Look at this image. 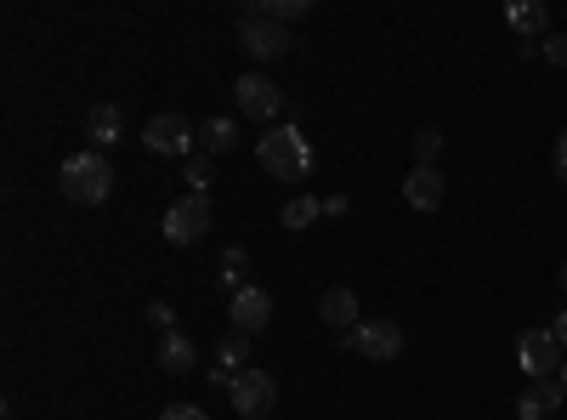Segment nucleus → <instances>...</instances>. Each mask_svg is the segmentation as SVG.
<instances>
[{"instance_id": "6e6552de", "label": "nucleus", "mask_w": 567, "mask_h": 420, "mask_svg": "<svg viewBox=\"0 0 567 420\" xmlns=\"http://www.w3.org/2000/svg\"><path fill=\"white\" fill-rule=\"evenodd\" d=\"M239 45H245V52L256 58V63H272V58H284V52H290V29H284V23H267V18H239Z\"/></svg>"}, {"instance_id": "dca6fc26", "label": "nucleus", "mask_w": 567, "mask_h": 420, "mask_svg": "<svg viewBox=\"0 0 567 420\" xmlns=\"http://www.w3.org/2000/svg\"><path fill=\"white\" fill-rule=\"evenodd\" d=\"M505 23L534 45V34H545V29H550V12L539 7V0H511V7H505Z\"/></svg>"}, {"instance_id": "a211bd4d", "label": "nucleus", "mask_w": 567, "mask_h": 420, "mask_svg": "<svg viewBox=\"0 0 567 420\" xmlns=\"http://www.w3.org/2000/svg\"><path fill=\"white\" fill-rule=\"evenodd\" d=\"M199 148L216 160V154H233V148H239V125H233V120H205L199 125Z\"/></svg>"}, {"instance_id": "aec40b11", "label": "nucleus", "mask_w": 567, "mask_h": 420, "mask_svg": "<svg viewBox=\"0 0 567 420\" xmlns=\"http://www.w3.org/2000/svg\"><path fill=\"white\" fill-rule=\"evenodd\" d=\"M245 12L267 18V23H290V18H307V0H250Z\"/></svg>"}, {"instance_id": "2eb2a0df", "label": "nucleus", "mask_w": 567, "mask_h": 420, "mask_svg": "<svg viewBox=\"0 0 567 420\" xmlns=\"http://www.w3.org/2000/svg\"><path fill=\"white\" fill-rule=\"evenodd\" d=\"M318 318L329 324V330H358V296L347 290V285H336V290H323V301H318Z\"/></svg>"}, {"instance_id": "5701e85b", "label": "nucleus", "mask_w": 567, "mask_h": 420, "mask_svg": "<svg viewBox=\"0 0 567 420\" xmlns=\"http://www.w3.org/2000/svg\"><path fill=\"white\" fill-rule=\"evenodd\" d=\"M437 154H443V131L437 125H420L414 131V165H437Z\"/></svg>"}, {"instance_id": "412c9836", "label": "nucleus", "mask_w": 567, "mask_h": 420, "mask_svg": "<svg viewBox=\"0 0 567 420\" xmlns=\"http://www.w3.org/2000/svg\"><path fill=\"white\" fill-rule=\"evenodd\" d=\"M216 278H221L227 290H245V278H250V256H245L239 245H233V250H221V267H216Z\"/></svg>"}, {"instance_id": "20e7f679", "label": "nucleus", "mask_w": 567, "mask_h": 420, "mask_svg": "<svg viewBox=\"0 0 567 420\" xmlns=\"http://www.w3.org/2000/svg\"><path fill=\"white\" fill-rule=\"evenodd\" d=\"M227 398H233V409H239L245 420H267V414L278 409V381L267 376V369H256V363H250L245 376L227 387Z\"/></svg>"}, {"instance_id": "b1692460", "label": "nucleus", "mask_w": 567, "mask_h": 420, "mask_svg": "<svg viewBox=\"0 0 567 420\" xmlns=\"http://www.w3.org/2000/svg\"><path fill=\"white\" fill-rule=\"evenodd\" d=\"M539 52H545L556 69H567V34H545V40H539Z\"/></svg>"}, {"instance_id": "cd10ccee", "label": "nucleus", "mask_w": 567, "mask_h": 420, "mask_svg": "<svg viewBox=\"0 0 567 420\" xmlns=\"http://www.w3.org/2000/svg\"><path fill=\"white\" fill-rule=\"evenodd\" d=\"M323 216H347V194H329L323 199Z\"/></svg>"}, {"instance_id": "7ed1b4c3", "label": "nucleus", "mask_w": 567, "mask_h": 420, "mask_svg": "<svg viewBox=\"0 0 567 420\" xmlns=\"http://www.w3.org/2000/svg\"><path fill=\"white\" fill-rule=\"evenodd\" d=\"M210 222H216L210 194H182V199H171V211H165V239H171L176 250H187V245H199L205 233H210Z\"/></svg>"}, {"instance_id": "f257e3e1", "label": "nucleus", "mask_w": 567, "mask_h": 420, "mask_svg": "<svg viewBox=\"0 0 567 420\" xmlns=\"http://www.w3.org/2000/svg\"><path fill=\"white\" fill-rule=\"evenodd\" d=\"M312 165H318V154H312V143H307L301 125H272V131L261 136V171H267V176H278V182H307Z\"/></svg>"}, {"instance_id": "9b49d317", "label": "nucleus", "mask_w": 567, "mask_h": 420, "mask_svg": "<svg viewBox=\"0 0 567 420\" xmlns=\"http://www.w3.org/2000/svg\"><path fill=\"white\" fill-rule=\"evenodd\" d=\"M403 199H409L414 211H437V205H443V171H437V165H414L409 182H403Z\"/></svg>"}, {"instance_id": "bb28decb", "label": "nucleus", "mask_w": 567, "mask_h": 420, "mask_svg": "<svg viewBox=\"0 0 567 420\" xmlns=\"http://www.w3.org/2000/svg\"><path fill=\"white\" fill-rule=\"evenodd\" d=\"M550 165H556V182H567V131L556 136V160Z\"/></svg>"}, {"instance_id": "4468645a", "label": "nucleus", "mask_w": 567, "mask_h": 420, "mask_svg": "<svg viewBox=\"0 0 567 420\" xmlns=\"http://www.w3.org/2000/svg\"><path fill=\"white\" fill-rule=\"evenodd\" d=\"M85 136H91V148H97V154H109V148L120 143V136H125L120 109H114V103H97V109L85 114Z\"/></svg>"}, {"instance_id": "4be33fe9", "label": "nucleus", "mask_w": 567, "mask_h": 420, "mask_svg": "<svg viewBox=\"0 0 567 420\" xmlns=\"http://www.w3.org/2000/svg\"><path fill=\"white\" fill-rule=\"evenodd\" d=\"M182 182H187V194H205L210 182H216V160L210 154H194V160L182 165Z\"/></svg>"}, {"instance_id": "a878e982", "label": "nucleus", "mask_w": 567, "mask_h": 420, "mask_svg": "<svg viewBox=\"0 0 567 420\" xmlns=\"http://www.w3.org/2000/svg\"><path fill=\"white\" fill-rule=\"evenodd\" d=\"M159 420H210V414H205V409H194V403H171Z\"/></svg>"}, {"instance_id": "0eeeda50", "label": "nucleus", "mask_w": 567, "mask_h": 420, "mask_svg": "<svg viewBox=\"0 0 567 420\" xmlns=\"http://www.w3.org/2000/svg\"><path fill=\"white\" fill-rule=\"evenodd\" d=\"M233 98H239V114H245V120H256V125H267V120H278V114H284V91H278L267 74H239Z\"/></svg>"}, {"instance_id": "393cba45", "label": "nucleus", "mask_w": 567, "mask_h": 420, "mask_svg": "<svg viewBox=\"0 0 567 420\" xmlns=\"http://www.w3.org/2000/svg\"><path fill=\"white\" fill-rule=\"evenodd\" d=\"M148 324H154L159 336H171V330H176V313H171V301H154V307H148Z\"/></svg>"}, {"instance_id": "39448f33", "label": "nucleus", "mask_w": 567, "mask_h": 420, "mask_svg": "<svg viewBox=\"0 0 567 420\" xmlns=\"http://www.w3.org/2000/svg\"><path fill=\"white\" fill-rule=\"evenodd\" d=\"M194 143H199V131L187 125L182 114H154L148 125H142V148H148V154H182V160H194Z\"/></svg>"}, {"instance_id": "f03ea898", "label": "nucleus", "mask_w": 567, "mask_h": 420, "mask_svg": "<svg viewBox=\"0 0 567 420\" xmlns=\"http://www.w3.org/2000/svg\"><path fill=\"white\" fill-rule=\"evenodd\" d=\"M58 188H63L69 205H103V199L114 194V165H109V154H97V148L69 154L63 171H58Z\"/></svg>"}, {"instance_id": "7c9ffc66", "label": "nucleus", "mask_w": 567, "mask_h": 420, "mask_svg": "<svg viewBox=\"0 0 567 420\" xmlns=\"http://www.w3.org/2000/svg\"><path fill=\"white\" fill-rule=\"evenodd\" d=\"M556 278H561V290H567V267H561V273H556Z\"/></svg>"}, {"instance_id": "f3484780", "label": "nucleus", "mask_w": 567, "mask_h": 420, "mask_svg": "<svg viewBox=\"0 0 567 420\" xmlns=\"http://www.w3.org/2000/svg\"><path fill=\"white\" fill-rule=\"evenodd\" d=\"M194 363H199V352H194V341H187L182 330H171V336L159 341V369H171V376H187Z\"/></svg>"}, {"instance_id": "6ab92c4d", "label": "nucleus", "mask_w": 567, "mask_h": 420, "mask_svg": "<svg viewBox=\"0 0 567 420\" xmlns=\"http://www.w3.org/2000/svg\"><path fill=\"white\" fill-rule=\"evenodd\" d=\"M318 216H323V199H312V194H296L290 205H284V211H278V222H284V227H290V233H301V227H312Z\"/></svg>"}, {"instance_id": "c85d7f7f", "label": "nucleus", "mask_w": 567, "mask_h": 420, "mask_svg": "<svg viewBox=\"0 0 567 420\" xmlns=\"http://www.w3.org/2000/svg\"><path fill=\"white\" fill-rule=\"evenodd\" d=\"M550 336H556V347H561V352H567V313H561V318H556V324H550Z\"/></svg>"}, {"instance_id": "ddd939ff", "label": "nucleus", "mask_w": 567, "mask_h": 420, "mask_svg": "<svg viewBox=\"0 0 567 420\" xmlns=\"http://www.w3.org/2000/svg\"><path fill=\"white\" fill-rule=\"evenodd\" d=\"M561 403H567L561 381H528V392L516 398V414H523V420H550Z\"/></svg>"}, {"instance_id": "1a4fd4ad", "label": "nucleus", "mask_w": 567, "mask_h": 420, "mask_svg": "<svg viewBox=\"0 0 567 420\" xmlns=\"http://www.w3.org/2000/svg\"><path fill=\"white\" fill-rule=\"evenodd\" d=\"M516 363L528 369V381H556L561 376V347L550 330H528L523 341H516Z\"/></svg>"}, {"instance_id": "c756f323", "label": "nucleus", "mask_w": 567, "mask_h": 420, "mask_svg": "<svg viewBox=\"0 0 567 420\" xmlns=\"http://www.w3.org/2000/svg\"><path fill=\"white\" fill-rule=\"evenodd\" d=\"M556 381H561V392H567V358H561V376H556Z\"/></svg>"}, {"instance_id": "9d476101", "label": "nucleus", "mask_w": 567, "mask_h": 420, "mask_svg": "<svg viewBox=\"0 0 567 420\" xmlns=\"http://www.w3.org/2000/svg\"><path fill=\"white\" fill-rule=\"evenodd\" d=\"M227 318H233V336H261L267 324H272V296H267L261 285L233 290V307H227Z\"/></svg>"}, {"instance_id": "423d86ee", "label": "nucleus", "mask_w": 567, "mask_h": 420, "mask_svg": "<svg viewBox=\"0 0 567 420\" xmlns=\"http://www.w3.org/2000/svg\"><path fill=\"white\" fill-rule=\"evenodd\" d=\"M352 352H363L369 363H392L403 352V330H398V318H358V330H352Z\"/></svg>"}, {"instance_id": "f8f14e48", "label": "nucleus", "mask_w": 567, "mask_h": 420, "mask_svg": "<svg viewBox=\"0 0 567 420\" xmlns=\"http://www.w3.org/2000/svg\"><path fill=\"white\" fill-rule=\"evenodd\" d=\"M250 369V336H227V341H216V363H210V381H239Z\"/></svg>"}]
</instances>
